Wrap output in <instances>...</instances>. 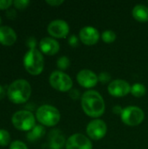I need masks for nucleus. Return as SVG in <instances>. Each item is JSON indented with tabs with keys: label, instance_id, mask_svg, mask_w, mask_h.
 Wrapping results in <instances>:
<instances>
[{
	"label": "nucleus",
	"instance_id": "nucleus-28",
	"mask_svg": "<svg viewBox=\"0 0 148 149\" xmlns=\"http://www.w3.org/2000/svg\"><path fill=\"white\" fill-rule=\"evenodd\" d=\"M69 96L72 99V100H78V99H79V97H80V93H79V90H77V89H71L70 91H69Z\"/></svg>",
	"mask_w": 148,
	"mask_h": 149
},
{
	"label": "nucleus",
	"instance_id": "nucleus-18",
	"mask_svg": "<svg viewBox=\"0 0 148 149\" xmlns=\"http://www.w3.org/2000/svg\"><path fill=\"white\" fill-rule=\"evenodd\" d=\"M45 134V128L43 125H36L31 130L27 133V139L29 141H36Z\"/></svg>",
	"mask_w": 148,
	"mask_h": 149
},
{
	"label": "nucleus",
	"instance_id": "nucleus-19",
	"mask_svg": "<svg viewBox=\"0 0 148 149\" xmlns=\"http://www.w3.org/2000/svg\"><path fill=\"white\" fill-rule=\"evenodd\" d=\"M132 95H133L136 98H140L144 96L147 93L146 86L141 83H135L131 86V92Z\"/></svg>",
	"mask_w": 148,
	"mask_h": 149
},
{
	"label": "nucleus",
	"instance_id": "nucleus-33",
	"mask_svg": "<svg viewBox=\"0 0 148 149\" xmlns=\"http://www.w3.org/2000/svg\"><path fill=\"white\" fill-rule=\"evenodd\" d=\"M4 96H5V89L3 86H2L0 85V100H3L4 98Z\"/></svg>",
	"mask_w": 148,
	"mask_h": 149
},
{
	"label": "nucleus",
	"instance_id": "nucleus-6",
	"mask_svg": "<svg viewBox=\"0 0 148 149\" xmlns=\"http://www.w3.org/2000/svg\"><path fill=\"white\" fill-rule=\"evenodd\" d=\"M50 85L59 92H69L72 87V79L62 71H54L49 78Z\"/></svg>",
	"mask_w": 148,
	"mask_h": 149
},
{
	"label": "nucleus",
	"instance_id": "nucleus-34",
	"mask_svg": "<svg viewBox=\"0 0 148 149\" xmlns=\"http://www.w3.org/2000/svg\"><path fill=\"white\" fill-rule=\"evenodd\" d=\"M1 23H2V19H1V17H0V24H1Z\"/></svg>",
	"mask_w": 148,
	"mask_h": 149
},
{
	"label": "nucleus",
	"instance_id": "nucleus-32",
	"mask_svg": "<svg viewBox=\"0 0 148 149\" xmlns=\"http://www.w3.org/2000/svg\"><path fill=\"white\" fill-rule=\"evenodd\" d=\"M123 109H124V108H122V107H120V106H115V107H113V112L115 114H120V115H121V113H122V112H123Z\"/></svg>",
	"mask_w": 148,
	"mask_h": 149
},
{
	"label": "nucleus",
	"instance_id": "nucleus-10",
	"mask_svg": "<svg viewBox=\"0 0 148 149\" xmlns=\"http://www.w3.org/2000/svg\"><path fill=\"white\" fill-rule=\"evenodd\" d=\"M66 149H92V141L82 134L71 135L65 144Z\"/></svg>",
	"mask_w": 148,
	"mask_h": 149
},
{
	"label": "nucleus",
	"instance_id": "nucleus-20",
	"mask_svg": "<svg viewBox=\"0 0 148 149\" xmlns=\"http://www.w3.org/2000/svg\"><path fill=\"white\" fill-rule=\"evenodd\" d=\"M101 38H102V40L105 43L111 44V43H113L115 41V39H116V33L113 31H111V30L105 31L101 34Z\"/></svg>",
	"mask_w": 148,
	"mask_h": 149
},
{
	"label": "nucleus",
	"instance_id": "nucleus-22",
	"mask_svg": "<svg viewBox=\"0 0 148 149\" xmlns=\"http://www.w3.org/2000/svg\"><path fill=\"white\" fill-rule=\"evenodd\" d=\"M71 65V61L68 57L61 56L57 61V66L60 70H66Z\"/></svg>",
	"mask_w": 148,
	"mask_h": 149
},
{
	"label": "nucleus",
	"instance_id": "nucleus-26",
	"mask_svg": "<svg viewBox=\"0 0 148 149\" xmlns=\"http://www.w3.org/2000/svg\"><path fill=\"white\" fill-rule=\"evenodd\" d=\"M68 44L72 47H76L79 45V38L75 34H72L68 38Z\"/></svg>",
	"mask_w": 148,
	"mask_h": 149
},
{
	"label": "nucleus",
	"instance_id": "nucleus-27",
	"mask_svg": "<svg viewBox=\"0 0 148 149\" xmlns=\"http://www.w3.org/2000/svg\"><path fill=\"white\" fill-rule=\"evenodd\" d=\"M13 4L11 0H0V10H6Z\"/></svg>",
	"mask_w": 148,
	"mask_h": 149
},
{
	"label": "nucleus",
	"instance_id": "nucleus-2",
	"mask_svg": "<svg viewBox=\"0 0 148 149\" xmlns=\"http://www.w3.org/2000/svg\"><path fill=\"white\" fill-rule=\"evenodd\" d=\"M31 87L25 79H17L13 81L7 89L8 99L14 104L25 103L31 97Z\"/></svg>",
	"mask_w": 148,
	"mask_h": 149
},
{
	"label": "nucleus",
	"instance_id": "nucleus-5",
	"mask_svg": "<svg viewBox=\"0 0 148 149\" xmlns=\"http://www.w3.org/2000/svg\"><path fill=\"white\" fill-rule=\"evenodd\" d=\"M11 122L15 128L20 131H30L36 126V119L30 111L21 110L16 112L11 118Z\"/></svg>",
	"mask_w": 148,
	"mask_h": 149
},
{
	"label": "nucleus",
	"instance_id": "nucleus-25",
	"mask_svg": "<svg viewBox=\"0 0 148 149\" xmlns=\"http://www.w3.org/2000/svg\"><path fill=\"white\" fill-rule=\"evenodd\" d=\"M10 149H28V148L24 142L20 141H14L10 143Z\"/></svg>",
	"mask_w": 148,
	"mask_h": 149
},
{
	"label": "nucleus",
	"instance_id": "nucleus-23",
	"mask_svg": "<svg viewBox=\"0 0 148 149\" xmlns=\"http://www.w3.org/2000/svg\"><path fill=\"white\" fill-rule=\"evenodd\" d=\"M13 4L17 9L23 10V9H25L30 4V1L29 0H15L13 1Z\"/></svg>",
	"mask_w": 148,
	"mask_h": 149
},
{
	"label": "nucleus",
	"instance_id": "nucleus-14",
	"mask_svg": "<svg viewBox=\"0 0 148 149\" xmlns=\"http://www.w3.org/2000/svg\"><path fill=\"white\" fill-rule=\"evenodd\" d=\"M39 48L43 53L49 55V56H52L58 52L60 45H59V43L56 39L52 38L45 37L40 40Z\"/></svg>",
	"mask_w": 148,
	"mask_h": 149
},
{
	"label": "nucleus",
	"instance_id": "nucleus-24",
	"mask_svg": "<svg viewBox=\"0 0 148 149\" xmlns=\"http://www.w3.org/2000/svg\"><path fill=\"white\" fill-rule=\"evenodd\" d=\"M98 78L99 82H101L102 84H106L111 80V74L107 72H102L99 74Z\"/></svg>",
	"mask_w": 148,
	"mask_h": 149
},
{
	"label": "nucleus",
	"instance_id": "nucleus-13",
	"mask_svg": "<svg viewBox=\"0 0 148 149\" xmlns=\"http://www.w3.org/2000/svg\"><path fill=\"white\" fill-rule=\"evenodd\" d=\"M100 34L93 26H85L79 31L80 41L86 45H93L99 39Z\"/></svg>",
	"mask_w": 148,
	"mask_h": 149
},
{
	"label": "nucleus",
	"instance_id": "nucleus-17",
	"mask_svg": "<svg viewBox=\"0 0 148 149\" xmlns=\"http://www.w3.org/2000/svg\"><path fill=\"white\" fill-rule=\"evenodd\" d=\"M133 17L139 22H148V7L144 4H137L132 11Z\"/></svg>",
	"mask_w": 148,
	"mask_h": 149
},
{
	"label": "nucleus",
	"instance_id": "nucleus-8",
	"mask_svg": "<svg viewBox=\"0 0 148 149\" xmlns=\"http://www.w3.org/2000/svg\"><path fill=\"white\" fill-rule=\"evenodd\" d=\"M107 132V126L105 121L95 119L90 121L86 127V134L90 139L99 141L104 138Z\"/></svg>",
	"mask_w": 148,
	"mask_h": 149
},
{
	"label": "nucleus",
	"instance_id": "nucleus-15",
	"mask_svg": "<svg viewBox=\"0 0 148 149\" xmlns=\"http://www.w3.org/2000/svg\"><path fill=\"white\" fill-rule=\"evenodd\" d=\"M17 40V34L15 31L8 26V25H3L0 26V44L10 46L12 45Z\"/></svg>",
	"mask_w": 148,
	"mask_h": 149
},
{
	"label": "nucleus",
	"instance_id": "nucleus-29",
	"mask_svg": "<svg viewBox=\"0 0 148 149\" xmlns=\"http://www.w3.org/2000/svg\"><path fill=\"white\" fill-rule=\"evenodd\" d=\"M45 2L51 6H58L64 3L63 0H46Z\"/></svg>",
	"mask_w": 148,
	"mask_h": 149
},
{
	"label": "nucleus",
	"instance_id": "nucleus-3",
	"mask_svg": "<svg viewBox=\"0 0 148 149\" xmlns=\"http://www.w3.org/2000/svg\"><path fill=\"white\" fill-rule=\"evenodd\" d=\"M24 66L31 75L40 74L44 66V57L42 53L35 49H30L24 57Z\"/></svg>",
	"mask_w": 148,
	"mask_h": 149
},
{
	"label": "nucleus",
	"instance_id": "nucleus-1",
	"mask_svg": "<svg viewBox=\"0 0 148 149\" xmlns=\"http://www.w3.org/2000/svg\"><path fill=\"white\" fill-rule=\"evenodd\" d=\"M81 106L85 114L92 118L100 117L106 109L103 97L97 91L88 90L81 97Z\"/></svg>",
	"mask_w": 148,
	"mask_h": 149
},
{
	"label": "nucleus",
	"instance_id": "nucleus-21",
	"mask_svg": "<svg viewBox=\"0 0 148 149\" xmlns=\"http://www.w3.org/2000/svg\"><path fill=\"white\" fill-rule=\"evenodd\" d=\"M10 142V135L7 130L0 129V147H6Z\"/></svg>",
	"mask_w": 148,
	"mask_h": 149
},
{
	"label": "nucleus",
	"instance_id": "nucleus-4",
	"mask_svg": "<svg viewBox=\"0 0 148 149\" xmlns=\"http://www.w3.org/2000/svg\"><path fill=\"white\" fill-rule=\"evenodd\" d=\"M36 118L38 122L46 127H54L60 120V113L53 106L43 105L36 112Z\"/></svg>",
	"mask_w": 148,
	"mask_h": 149
},
{
	"label": "nucleus",
	"instance_id": "nucleus-7",
	"mask_svg": "<svg viewBox=\"0 0 148 149\" xmlns=\"http://www.w3.org/2000/svg\"><path fill=\"white\" fill-rule=\"evenodd\" d=\"M120 117L126 125L129 127H135L144 120L145 113L141 108L135 106H130L123 109Z\"/></svg>",
	"mask_w": 148,
	"mask_h": 149
},
{
	"label": "nucleus",
	"instance_id": "nucleus-30",
	"mask_svg": "<svg viewBox=\"0 0 148 149\" xmlns=\"http://www.w3.org/2000/svg\"><path fill=\"white\" fill-rule=\"evenodd\" d=\"M6 16H7V17L10 18V19H14V18L16 17V16H17V12H16V10H13V9L9 10H7V12H6Z\"/></svg>",
	"mask_w": 148,
	"mask_h": 149
},
{
	"label": "nucleus",
	"instance_id": "nucleus-16",
	"mask_svg": "<svg viewBox=\"0 0 148 149\" xmlns=\"http://www.w3.org/2000/svg\"><path fill=\"white\" fill-rule=\"evenodd\" d=\"M49 146L51 149H62L66 144L65 138L58 129H53L50 132L49 136Z\"/></svg>",
	"mask_w": 148,
	"mask_h": 149
},
{
	"label": "nucleus",
	"instance_id": "nucleus-12",
	"mask_svg": "<svg viewBox=\"0 0 148 149\" xmlns=\"http://www.w3.org/2000/svg\"><path fill=\"white\" fill-rule=\"evenodd\" d=\"M78 83L85 88H92L95 86L99 81L98 75L89 69L80 70L77 74Z\"/></svg>",
	"mask_w": 148,
	"mask_h": 149
},
{
	"label": "nucleus",
	"instance_id": "nucleus-31",
	"mask_svg": "<svg viewBox=\"0 0 148 149\" xmlns=\"http://www.w3.org/2000/svg\"><path fill=\"white\" fill-rule=\"evenodd\" d=\"M37 41H36V39L34 38H31L29 40H28V43H27V45H29V47H30V49H35V46H36V43Z\"/></svg>",
	"mask_w": 148,
	"mask_h": 149
},
{
	"label": "nucleus",
	"instance_id": "nucleus-11",
	"mask_svg": "<svg viewBox=\"0 0 148 149\" xmlns=\"http://www.w3.org/2000/svg\"><path fill=\"white\" fill-rule=\"evenodd\" d=\"M108 92L113 97H124L131 92V86L123 79H115L109 83Z\"/></svg>",
	"mask_w": 148,
	"mask_h": 149
},
{
	"label": "nucleus",
	"instance_id": "nucleus-9",
	"mask_svg": "<svg viewBox=\"0 0 148 149\" xmlns=\"http://www.w3.org/2000/svg\"><path fill=\"white\" fill-rule=\"evenodd\" d=\"M48 33L53 38H65L70 31L68 24L63 19H55L51 21L47 27Z\"/></svg>",
	"mask_w": 148,
	"mask_h": 149
},
{
	"label": "nucleus",
	"instance_id": "nucleus-35",
	"mask_svg": "<svg viewBox=\"0 0 148 149\" xmlns=\"http://www.w3.org/2000/svg\"><path fill=\"white\" fill-rule=\"evenodd\" d=\"M50 149H51V148H50Z\"/></svg>",
	"mask_w": 148,
	"mask_h": 149
}]
</instances>
